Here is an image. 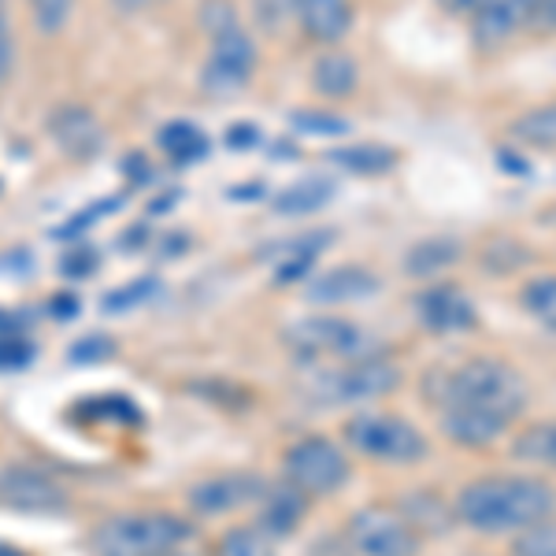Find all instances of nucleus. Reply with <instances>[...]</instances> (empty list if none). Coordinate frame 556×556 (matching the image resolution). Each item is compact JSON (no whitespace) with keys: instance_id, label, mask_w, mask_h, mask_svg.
I'll use <instances>...</instances> for the list:
<instances>
[{"instance_id":"37","label":"nucleus","mask_w":556,"mask_h":556,"mask_svg":"<svg viewBox=\"0 0 556 556\" xmlns=\"http://www.w3.org/2000/svg\"><path fill=\"white\" fill-rule=\"evenodd\" d=\"M527 30L556 34V0H531L527 4Z\"/></svg>"},{"instance_id":"25","label":"nucleus","mask_w":556,"mask_h":556,"mask_svg":"<svg viewBox=\"0 0 556 556\" xmlns=\"http://www.w3.org/2000/svg\"><path fill=\"white\" fill-rule=\"evenodd\" d=\"M456 256H460L456 241H445V238L419 241V245L405 256V267H408L412 275H438V271H445V267H450Z\"/></svg>"},{"instance_id":"26","label":"nucleus","mask_w":556,"mask_h":556,"mask_svg":"<svg viewBox=\"0 0 556 556\" xmlns=\"http://www.w3.org/2000/svg\"><path fill=\"white\" fill-rule=\"evenodd\" d=\"M516 456H519V460L556 468V424H538V427L527 430V434H519Z\"/></svg>"},{"instance_id":"12","label":"nucleus","mask_w":556,"mask_h":556,"mask_svg":"<svg viewBox=\"0 0 556 556\" xmlns=\"http://www.w3.org/2000/svg\"><path fill=\"white\" fill-rule=\"evenodd\" d=\"M49 127H52L56 146L75 160H89L104 141V130H101V123H97V115L89 112V108H78V104L60 108V112L52 115Z\"/></svg>"},{"instance_id":"30","label":"nucleus","mask_w":556,"mask_h":556,"mask_svg":"<svg viewBox=\"0 0 556 556\" xmlns=\"http://www.w3.org/2000/svg\"><path fill=\"white\" fill-rule=\"evenodd\" d=\"M516 556H556V523L542 519V523L527 527L516 542Z\"/></svg>"},{"instance_id":"45","label":"nucleus","mask_w":556,"mask_h":556,"mask_svg":"<svg viewBox=\"0 0 556 556\" xmlns=\"http://www.w3.org/2000/svg\"><path fill=\"white\" fill-rule=\"evenodd\" d=\"M52 304H56L52 312H56L60 319H71V316H75V298H56Z\"/></svg>"},{"instance_id":"14","label":"nucleus","mask_w":556,"mask_h":556,"mask_svg":"<svg viewBox=\"0 0 556 556\" xmlns=\"http://www.w3.org/2000/svg\"><path fill=\"white\" fill-rule=\"evenodd\" d=\"M419 316L438 334H453V330H468L475 323V304L456 286H430L419 298Z\"/></svg>"},{"instance_id":"1","label":"nucleus","mask_w":556,"mask_h":556,"mask_svg":"<svg viewBox=\"0 0 556 556\" xmlns=\"http://www.w3.org/2000/svg\"><path fill=\"white\" fill-rule=\"evenodd\" d=\"M427 397L438 408H475V412H490V416L513 419L527 405V386L508 364L497 361H471L450 371H434L427 379Z\"/></svg>"},{"instance_id":"22","label":"nucleus","mask_w":556,"mask_h":556,"mask_svg":"<svg viewBox=\"0 0 556 556\" xmlns=\"http://www.w3.org/2000/svg\"><path fill=\"white\" fill-rule=\"evenodd\" d=\"M330 197H334V182H327V178H304V182L286 186V190L275 197V212L278 215H312V212H319Z\"/></svg>"},{"instance_id":"36","label":"nucleus","mask_w":556,"mask_h":556,"mask_svg":"<svg viewBox=\"0 0 556 556\" xmlns=\"http://www.w3.org/2000/svg\"><path fill=\"white\" fill-rule=\"evenodd\" d=\"M30 342H23L20 334H0V371H15V367L30 364Z\"/></svg>"},{"instance_id":"32","label":"nucleus","mask_w":556,"mask_h":556,"mask_svg":"<svg viewBox=\"0 0 556 556\" xmlns=\"http://www.w3.org/2000/svg\"><path fill=\"white\" fill-rule=\"evenodd\" d=\"M156 293V278H138V282L123 286V290L108 293L104 298V312H127V308H138L141 301H149Z\"/></svg>"},{"instance_id":"8","label":"nucleus","mask_w":556,"mask_h":556,"mask_svg":"<svg viewBox=\"0 0 556 556\" xmlns=\"http://www.w3.org/2000/svg\"><path fill=\"white\" fill-rule=\"evenodd\" d=\"M290 345L301 356H361V327L338 316H312L301 319L298 327H290Z\"/></svg>"},{"instance_id":"4","label":"nucleus","mask_w":556,"mask_h":556,"mask_svg":"<svg viewBox=\"0 0 556 556\" xmlns=\"http://www.w3.org/2000/svg\"><path fill=\"white\" fill-rule=\"evenodd\" d=\"M345 442L353 445L356 453L371 456V460H382V464H416L427 456V438L419 434V427H412L408 419H401V416H386V412L349 419Z\"/></svg>"},{"instance_id":"10","label":"nucleus","mask_w":556,"mask_h":556,"mask_svg":"<svg viewBox=\"0 0 556 556\" xmlns=\"http://www.w3.org/2000/svg\"><path fill=\"white\" fill-rule=\"evenodd\" d=\"M401 382L397 367L390 361H379V356H356L349 361V367L334 375V401H371V397H386L393 386Z\"/></svg>"},{"instance_id":"38","label":"nucleus","mask_w":556,"mask_h":556,"mask_svg":"<svg viewBox=\"0 0 556 556\" xmlns=\"http://www.w3.org/2000/svg\"><path fill=\"white\" fill-rule=\"evenodd\" d=\"M204 26L212 30V38L215 34H223V30H235L238 26V15H235V4H227V0H208L204 4Z\"/></svg>"},{"instance_id":"29","label":"nucleus","mask_w":556,"mask_h":556,"mask_svg":"<svg viewBox=\"0 0 556 556\" xmlns=\"http://www.w3.org/2000/svg\"><path fill=\"white\" fill-rule=\"evenodd\" d=\"M290 123L298 134H323V138L349 134V119H342V115H334V112H293Z\"/></svg>"},{"instance_id":"40","label":"nucleus","mask_w":556,"mask_h":556,"mask_svg":"<svg viewBox=\"0 0 556 556\" xmlns=\"http://www.w3.org/2000/svg\"><path fill=\"white\" fill-rule=\"evenodd\" d=\"M108 353H112V342H104L101 334H89L86 342H78L75 349H71V361L89 364V361H97V356H108Z\"/></svg>"},{"instance_id":"33","label":"nucleus","mask_w":556,"mask_h":556,"mask_svg":"<svg viewBox=\"0 0 556 556\" xmlns=\"http://www.w3.org/2000/svg\"><path fill=\"white\" fill-rule=\"evenodd\" d=\"M71 4H75V0H30L34 23H38V30L41 34L64 30V23L71 20Z\"/></svg>"},{"instance_id":"15","label":"nucleus","mask_w":556,"mask_h":556,"mask_svg":"<svg viewBox=\"0 0 556 556\" xmlns=\"http://www.w3.org/2000/svg\"><path fill=\"white\" fill-rule=\"evenodd\" d=\"M298 26L304 30V38L334 45L353 26V4L349 0H298Z\"/></svg>"},{"instance_id":"31","label":"nucleus","mask_w":556,"mask_h":556,"mask_svg":"<svg viewBox=\"0 0 556 556\" xmlns=\"http://www.w3.org/2000/svg\"><path fill=\"white\" fill-rule=\"evenodd\" d=\"M256 8V23L267 34H278L290 20H298V0H253Z\"/></svg>"},{"instance_id":"9","label":"nucleus","mask_w":556,"mask_h":556,"mask_svg":"<svg viewBox=\"0 0 556 556\" xmlns=\"http://www.w3.org/2000/svg\"><path fill=\"white\" fill-rule=\"evenodd\" d=\"M0 501L20 513H60L67 505V493L38 468H8L0 475Z\"/></svg>"},{"instance_id":"2","label":"nucleus","mask_w":556,"mask_h":556,"mask_svg":"<svg viewBox=\"0 0 556 556\" xmlns=\"http://www.w3.org/2000/svg\"><path fill=\"white\" fill-rule=\"evenodd\" d=\"M556 497L538 479H479L456 497V516L475 531H527L553 513Z\"/></svg>"},{"instance_id":"18","label":"nucleus","mask_w":556,"mask_h":556,"mask_svg":"<svg viewBox=\"0 0 556 556\" xmlns=\"http://www.w3.org/2000/svg\"><path fill=\"white\" fill-rule=\"evenodd\" d=\"M356 86H361V67L345 52H327V56H319L312 64V89L330 97V101H342V97L356 93Z\"/></svg>"},{"instance_id":"19","label":"nucleus","mask_w":556,"mask_h":556,"mask_svg":"<svg viewBox=\"0 0 556 556\" xmlns=\"http://www.w3.org/2000/svg\"><path fill=\"white\" fill-rule=\"evenodd\" d=\"M442 424H445V434H450L456 445H490L493 438L508 427L505 419L490 416V412H475V408H445Z\"/></svg>"},{"instance_id":"44","label":"nucleus","mask_w":556,"mask_h":556,"mask_svg":"<svg viewBox=\"0 0 556 556\" xmlns=\"http://www.w3.org/2000/svg\"><path fill=\"white\" fill-rule=\"evenodd\" d=\"M127 172H130L134 182H138V178H141V182H146V178H149V164H146V156H127Z\"/></svg>"},{"instance_id":"11","label":"nucleus","mask_w":556,"mask_h":556,"mask_svg":"<svg viewBox=\"0 0 556 556\" xmlns=\"http://www.w3.org/2000/svg\"><path fill=\"white\" fill-rule=\"evenodd\" d=\"M267 482L253 479V475H215V479H204L197 482L190 490V505L197 508L201 516H223L230 508H241L249 501H256L264 493Z\"/></svg>"},{"instance_id":"39","label":"nucleus","mask_w":556,"mask_h":556,"mask_svg":"<svg viewBox=\"0 0 556 556\" xmlns=\"http://www.w3.org/2000/svg\"><path fill=\"white\" fill-rule=\"evenodd\" d=\"M12 64H15V41H12V23H8L4 0H0V86L8 83V75H12Z\"/></svg>"},{"instance_id":"42","label":"nucleus","mask_w":556,"mask_h":556,"mask_svg":"<svg viewBox=\"0 0 556 556\" xmlns=\"http://www.w3.org/2000/svg\"><path fill=\"white\" fill-rule=\"evenodd\" d=\"M479 4H482V0H442V8L450 15H475V12H479Z\"/></svg>"},{"instance_id":"41","label":"nucleus","mask_w":556,"mask_h":556,"mask_svg":"<svg viewBox=\"0 0 556 556\" xmlns=\"http://www.w3.org/2000/svg\"><path fill=\"white\" fill-rule=\"evenodd\" d=\"M256 141H260V130H256V127H249V123H238V127H230V130H227V146H235V149L256 146Z\"/></svg>"},{"instance_id":"28","label":"nucleus","mask_w":556,"mask_h":556,"mask_svg":"<svg viewBox=\"0 0 556 556\" xmlns=\"http://www.w3.org/2000/svg\"><path fill=\"white\" fill-rule=\"evenodd\" d=\"M316 260H319V241H312V245H293L290 256L282 260V267L275 271V282L286 286V282H298V278H312Z\"/></svg>"},{"instance_id":"34","label":"nucleus","mask_w":556,"mask_h":556,"mask_svg":"<svg viewBox=\"0 0 556 556\" xmlns=\"http://www.w3.org/2000/svg\"><path fill=\"white\" fill-rule=\"evenodd\" d=\"M123 204V197H115V201H97L93 208H86V212H75L71 215V223H64V227H56L52 235L56 238H75V235H83L86 227H93L97 223V215H108V212H115Z\"/></svg>"},{"instance_id":"6","label":"nucleus","mask_w":556,"mask_h":556,"mask_svg":"<svg viewBox=\"0 0 556 556\" xmlns=\"http://www.w3.org/2000/svg\"><path fill=\"white\" fill-rule=\"evenodd\" d=\"M349 545L361 556H416L419 531L390 508H361L349 519Z\"/></svg>"},{"instance_id":"35","label":"nucleus","mask_w":556,"mask_h":556,"mask_svg":"<svg viewBox=\"0 0 556 556\" xmlns=\"http://www.w3.org/2000/svg\"><path fill=\"white\" fill-rule=\"evenodd\" d=\"M97 264H101V256H97V249L93 245H75V249H67L64 253V275L67 278H86V275H93L97 271Z\"/></svg>"},{"instance_id":"5","label":"nucleus","mask_w":556,"mask_h":556,"mask_svg":"<svg viewBox=\"0 0 556 556\" xmlns=\"http://www.w3.org/2000/svg\"><path fill=\"white\" fill-rule=\"evenodd\" d=\"M286 479L308 493V497H316V493L323 497V493L342 490V482L349 479V460L327 438H301L286 453Z\"/></svg>"},{"instance_id":"13","label":"nucleus","mask_w":556,"mask_h":556,"mask_svg":"<svg viewBox=\"0 0 556 556\" xmlns=\"http://www.w3.org/2000/svg\"><path fill=\"white\" fill-rule=\"evenodd\" d=\"M527 4H531V0H482L479 12L471 15L475 41H479L482 49L505 45L513 34H519L527 26Z\"/></svg>"},{"instance_id":"7","label":"nucleus","mask_w":556,"mask_h":556,"mask_svg":"<svg viewBox=\"0 0 556 556\" xmlns=\"http://www.w3.org/2000/svg\"><path fill=\"white\" fill-rule=\"evenodd\" d=\"M253 71H256V45L241 26H235V30L215 34L201 83L212 97H227V93H238V89L253 78Z\"/></svg>"},{"instance_id":"43","label":"nucleus","mask_w":556,"mask_h":556,"mask_svg":"<svg viewBox=\"0 0 556 556\" xmlns=\"http://www.w3.org/2000/svg\"><path fill=\"white\" fill-rule=\"evenodd\" d=\"M115 8H119L123 15H134V12H149V8H156L160 0H112Z\"/></svg>"},{"instance_id":"24","label":"nucleus","mask_w":556,"mask_h":556,"mask_svg":"<svg viewBox=\"0 0 556 556\" xmlns=\"http://www.w3.org/2000/svg\"><path fill=\"white\" fill-rule=\"evenodd\" d=\"M212 556H275V542L271 531L264 527H230L227 534L219 538Z\"/></svg>"},{"instance_id":"17","label":"nucleus","mask_w":556,"mask_h":556,"mask_svg":"<svg viewBox=\"0 0 556 556\" xmlns=\"http://www.w3.org/2000/svg\"><path fill=\"white\" fill-rule=\"evenodd\" d=\"M379 290V278L364 267H334V271L312 275L308 282V301L319 304H342V301H356L367 298V293Z\"/></svg>"},{"instance_id":"23","label":"nucleus","mask_w":556,"mask_h":556,"mask_svg":"<svg viewBox=\"0 0 556 556\" xmlns=\"http://www.w3.org/2000/svg\"><path fill=\"white\" fill-rule=\"evenodd\" d=\"M338 167H345L349 175H386L397 164V152L390 146H375V141H361V146H349L330 152Z\"/></svg>"},{"instance_id":"3","label":"nucleus","mask_w":556,"mask_h":556,"mask_svg":"<svg viewBox=\"0 0 556 556\" xmlns=\"http://www.w3.org/2000/svg\"><path fill=\"white\" fill-rule=\"evenodd\" d=\"M97 556H201L193 523L167 513L104 519L93 534Z\"/></svg>"},{"instance_id":"16","label":"nucleus","mask_w":556,"mask_h":556,"mask_svg":"<svg viewBox=\"0 0 556 556\" xmlns=\"http://www.w3.org/2000/svg\"><path fill=\"white\" fill-rule=\"evenodd\" d=\"M304 513H308V493L298 490L293 482H282V486H264L260 493V527L271 534H290L304 523Z\"/></svg>"},{"instance_id":"20","label":"nucleus","mask_w":556,"mask_h":556,"mask_svg":"<svg viewBox=\"0 0 556 556\" xmlns=\"http://www.w3.org/2000/svg\"><path fill=\"white\" fill-rule=\"evenodd\" d=\"M156 141L178 167H190V164H197V160L208 156V138H204V130L193 127V123H186V119L164 123L156 134Z\"/></svg>"},{"instance_id":"21","label":"nucleus","mask_w":556,"mask_h":556,"mask_svg":"<svg viewBox=\"0 0 556 556\" xmlns=\"http://www.w3.org/2000/svg\"><path fill=\"white\" fill-rule=\"evenodd\" d=\"M508 130H513V138L519 146L538 149V152H556V101L516 115Z\"/></svg>"},{"instance_id":"27","label":"nucleus","mask_w":556,"mask_h":556,"mask_svg":"<svg viewBox=\"0 0 556 556\" xmlns=\"http://www.w3.org/2000/svg\"><path fill=\"white\" fill-rule=\"evenodd\" d=\"M523 308L556 330V275H538L523 286Z\"/></svg>"}]
</instances>
